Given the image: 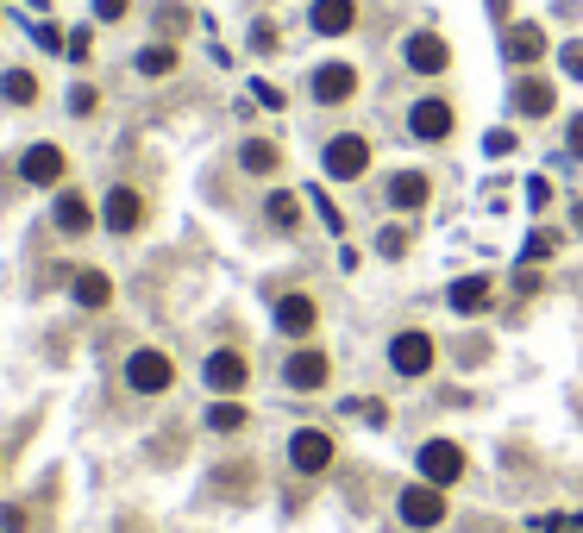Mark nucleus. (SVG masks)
I'll list each match as a JSON object with an SVG mask.
<instances>
[{"label": "nucleus", "instance_id": "f257e3e1", "mask_svg": "<svg viewBox=\"0 0 583 533\" xmlns=\"http://www.w3.org/2000/svg\"><path fill=\"white\" fill-rule=\"evenodd\" d=\"M320 164L333 182H358L370 170V138L364 132H339V138H326V151H320Z\"/></svg>", "mask_w": 583, "mask_h": 533}, {"label": "nucleus", "instance_id": "f03ea898", "mask_svg": "<svg viewBox=\"0 0 583 533\" xmlns=\"http://www.w3.org/2000/svg\"><path fill=\"white\" fill-rule=\"evenodd\" d=\"M414 465H421V483L446 490V483H458V477H464V452L452 446V439H427V446L414 452Z\"/></svg>", "mask_w": 583, "mask_h": 533}, {"label": "nucleus", "instance_id": "7ed1b4c3", "mask_svg": "<svg viewBox=\"0 0 583 533\" xmlns=\"http://www.w3.org/2000/svg\"><path fill=\"white\" fill-rule=\"evenodd\" d=\"M126 383L138 389V396H163V389L176 383V364L163 358V352H132L126 358Z\"/></svg>", "mask_w": 583, "mask_h": 533}, {"label": "nucleus", "instance_id": "20e7f679", "mask_svg": "<svg viewBox=\"0 0 583 533\" xmlns=\"http://www.w3.org/2000/svg\"><path fill=\"white\" fill-rule=\"evenodd\" d=\"M389 370L395 377H427L433 370V339L427 333H395L389 339Z\"/></svg>", "mask_w": 583, "mask_h": 533}, {"label": "nucleus", "instance_id": "39448f33", "mask_svg": "<svg viewBox=\"0 0 583 533\" xmlns=\"http://www.w3.org/2000/svg\"><path fill=\"white\" fill-rule=\"evenodd\" d=\"M289 465H295L301 477H320L326 465H333V439H326L320 427H301V433L289 439Z\"/></svg>", "mask_w": 583, "mask_h": 533}, {"label": "nucleus", "instance_id": "423d86ee", "mask_svg": "<svg viewBox=\"0 0 583 533\" xmlns=\"http://www.w3.org/2000/svg\"><path fill=\"white\" fill-rule=\"evenodd\" d=\"M402 57H408V69H421V76H446V69H452V44L439 32H414L402 44Z\"/></svg>", "mask_w": 583, "mask_h": 533}, {"label": "nucleus", "instance_id": "0eeeda50", "mask_svg": "<svg viewBox=\"0 0 583 533\" xmlns=\"http://www.w3.org/2000/svg\"><path fill=\"white\" fill-rule=\"evenodd\" d=\"M402 521L408 527H439L446 521V496H439L433 483H408L402 490Z\"/></svg>", "mask_w": 583, "mask_h": 533}, {"label": "nucleus", "instance_id": "6e6552de", "mask_svg": "<svg viewBox=\"0 0 583 533\" xmlns=\"http://www.w3.org/2000/svg\"><path fill=\"white\" fill-rule=\"evenodd\" d=\"M308 88H314V101L339 107V101H352V95H358V69H352V63H320Z\"/></svg>", "mask_w": 583, "mask_h": 533}, {"label": "nucleus", "instance_id": "1a4fd4ad", "mask_svg": "<svg viewBox=\"0 0 583 533\" xmlns=\"http://www.w3.org/2000/svg\"><path fill=\"white\" fill-rule=\"evenodd\" d=\"M308 26L320 38H345V32L358 26V0H314V7H308Z\"/></svg>", "mask_w": 583, "mask_h": 533}, {"label": "nucleus", "instance_id": "9d476101", "mask_svg": "<svg viewBox=\"0 0 583 533\" xmlns=\"http://www.w3.org/2000/svg\"><path fill=\"white\" fill-rule=\"evenodd\" d=\"M201 377H207V389H220V396H239L245 377H251V364L239 352H214V358L201 364Z\"/></svg>", "mask_w": 583, "mask_h": 533}, {"label": "nucleus", "instance_id": "9b49d317", "mask_svg": "<svg viewBox=\"0 0 583 533\" xmlns=\"http://www.w3.org/2000/svg\"><path fill=\"white\" fill-rule=\"evenodd\" d=\"M63 151L57 145H32L26 157H19V176H26V182H38V189H57V182H63Z\"/></svg>", "mask_w": 583, "mask_h": 533}, {"label": "nucleus", "instance_id": "f8f14e48", "mask_svg": "<svg viewBox=\"0 0 583 533\" xmlns=\"http://www.w3.org/2000/svg\"><path fill=\"white\" fill-rule=\"evenodd\" d=\"M427 195H433V182L421 170H395L389 176V207H395V214H421Z\"/></svg>", "mask_w": 583, "mask_h": 533}, {"label": "nucleus", "instance_id": "ddd939ff", "mask_svg": "<svg viewBox=\"0 0 583 533\" xmlns=\"http://www.w3.org/2000/svg\"><path fill=\"white\" fill-rule=\"evenodd\" d=\"M276 327H283L289 339H308L320 327V308H314V295H283L276 301Z\"/></svg>", "mask_w": 583, "mask_h": 533}, {"label": "nucleus", "instance_id": "4468645a", "mask_svg": "<svg viewBox=\"0 0 583 533\" xmlns=\"http://www.w3.org/2000/svg\"><path fill=\"white\" fill-rule=\"evenodd\" d=\"M552 107H558V88L546 76H521L515 82V113H521V120H546Z\"/></svg>", "mask_w": 583, "mask_h": 533}, {"label": "nucleus", "instance_id": "2eb2a0df", "mask_svg": "<svg viewBox=\"0 0 583 533\" xmlns=\"http://www.w3.org/2000/svg\"><path fill=\"white\" fill-rule=\"evenodd\" d=\"M101 220L107 233H138V220H145V201H138V189H113L101 201Z\"/></svg>", "mask_w": 583, "mask_h": 533}, {"label": "nucleus", "instance_id": "dca6fc26", "mask_svg": "<svg viewBox=\"0 0 583 533\" xmlns=\"http://www.w3.org/2000/svg\"><path fill=\"white\" fill-rule=\"evenodd\" d=\"M408 132H414V138H427V145L452 138V107H446V101H414V113H408Z\"/></svg>", "mask_w": 583, "mask_h": 533}, {"label": "nucleus", "instance_id": "f3484780", "mask_svg": "<svg viewBox=\"0 0 583 533\" xmlns=\"http://www.w3.org/2000/svg\"><path fill=\"white\" fill-rule=\"evenodd\" d=\"M326 377H333V364H326L320 352H295V358L283 364V383H289V389H326Z\"/></svg>", "mask_w": 583, "mask_h": 533}, {"label": "nucleus", "instance_id": "a211bd4d", "mask_svg": "<svg viewBox=\"0 0 583 533\" xmlns=\"http://www.w3.org/2000/svg\"><path fill=\"white\" fill-rule=\"evenodd\" d=\"M88 226H95V207H88V195H76V189H63L57 195V233H88Z\"/></svg>", "mask_w": 583, "mask_h": 533}, {"label": "nucleus", "instance_id": "6ab92c4d", "mask_svg": "<svg viewBox=\"0 0 583 533\" xmlns=\"http://www.w3.org/2000/svg\"><path fill=\"white\" fill-rule=\"evenodd\" d=\"M69 295H76L82 308L95 314V308H107V301H113V283H107L101 270H76V276H69Z\"/></svg>", "mask_w": 583, "mask_h": 533}, {"label": "nucleus", "instance_id": "aec40b11", "mask_svg": "<svg viewBox=\"0 0 583 533\" xmlns=\"http://www.w3.org/2000/svg\"><path fill=\"white\" fill-rule=\"evenodd\" d=\"M508 57H515V63H540L546 57V32L540 26H515V32H508Z\"/></svg>", "mask_w": 583, "mask_h": 533}, {"label": "nucleus", "instance_id": "412c9836", "mask_svg": "<svg viewBox=\"0 0 583 533\" xmlns=\"http://www.w3.org/2000/svg\"><path fill=\"white\" fill-rule=\"evenodd\" d=\"M452 308L458 314H483L489 308V283H483V276H458V283H452Z\"/></svg>", "mask_w": 583, "mask_h": 533}, {"label": "nucleus", "instance_id": "4be33fe9", "mask_svg": "<svg viewBox=\"0 0 583 533\" xmlns=\"http://www.w3.org/2000/svg\"><path fill=\"white\" fill-rule=\"evenodd\" d=\"M0 95H7L13 107H32L38 101V76L32 69H7V76H0Z\"/></svg>", "mask_w": 583, "mask_h": 533}, {"label": "nucleus", "instance_id": "5701e85b", "mask_svg": "<svg viewBox=\"0 0 583 533\" xmlns=\"http://www.w3.org/2000/svg\"><path fill=\"white\" fill-rule=\"evenodd\" d=\"M239 164H245L251 176H270L276 164H283V157H276V145H270V138H245V151H239Z\"/></svg>", "mask_w": 583, "mask_h": 533}, {"label": "nucleus", "instance_id": "b1692460", "mask_svg": "<svg viewBox=\"0 0 583 533\" xmlns=\"http://www.w3.org/2000/svg\"><path fill=\"white\" fill-rule=\"evenodd\" d=\"M207 427H214V433H239V427H245V402L220 396L214 408H207Z\"/></svg>", "mask_w": 583, "mask_h": 533}, {"label": "nucleus", "instance_id": "393cba45", "mask_svg": "<svg viewBox=\"0 0 583 533\" xmlns=\"http://www.w3.org/2000/svg\"><path fill=\"white\" fill-rule=\"evenodd\" d=\"M170 69H176L170 44H145V51H138V76H170Z\"/></svg>", "mask_w": 583, "mask_h": 533}, {"label": "nucleus", "instance_id": "a878e982", "mask_svg": "<svg viewBox=\"0 0 583 533\" xmlns=\"http://www.w3.org/2000/svg\"><path fill=\"white\" fill-rule=\"evenodd\" d=\"M264 214H270V226H283V233H289V226L301 220V201H295V195H283V189H276V195L264 201Z\"/></svg>", "mask_w": 583, "mask_h": 533}, {"label": "nucleus", "instance_id": "bb28decb", "mask_svg": "<svg viewBox=\"0 0 583 533\" xmlns=\"http://www.w3.org/2000/svg\"><path fill=\"white\" fill-rule=\"evenodd\" d=\"M345 414H352V421H370V427H383V421H389V408H383V402H345Z\"/></svg>", "mask_w": 583, "mask_h": 533}, {"label": "nucleus", "instance_id": "cd10ccee", "mask_svg": "<svg viewBox=\"0 0 583 533\" xmlns=\"http://www.w3.org/2000/svg\"><path fill=\"white\" fill-rule=\"evenodd\" d=\"M32 38L44 44V51H63V44H69V38H63L57 26H51V19H32Z\"/></svg>", "mask_w": 583, "mask_h": 533}, {"label": "nucleus", "instance_id": "c85d7f7f", "mask_svg": "<svg viewBox=\"0 0 583 533\" xmlns=\"http://www.w3.org/2000/svg\"><path fill=\"white\" fill-rule=\"evenodd\" d=\"M377 251H383V258H402V251H408V233H402V226H383Z\"/></svg>", "mask_w": 583, "mask_h": 533}, {"label": "nucleus", "instance_id": "c756f323", "mask_svg": "<svg viewBox=\"0 0 583 533\" xmlns=\"http://www.w3.org/2000/svg\"><path fill=\"white\" fill-rule=\"evenodd\" d=\"M95 88H88V82H76V88H69V113H95Z\"/></svg>", "mask_w": 583, "mask_h": 533}, {"label": "nucleus", "instance_id": "7c9ffc66", "mask_svg": "<svg viewBox=\"0 0 583 533\" xmlns=\"http://www.w3.org/2000/svg\"><path fill=\"white\" fill-rule=\"evenodd\" d=\"M314 214H320L326 226H333V233H345V214H339V207H333V201H326L320 189H314Z\"/></svg>", "mask_w": 583, "mask_h": 533}, {"label": "nucleus", "instance_id": "2f4dec72", "mask_svg": "<svg viewBox=\"0 0 583 533\" xmlns=\"http://www.w3.org/2000/svg\"><path fill=\"white\" fill-rule=\"evenodd\" d=\"M552 251H558L552 233H533V239H527V264H533V258H552Z\"/></svg>", "mask_w": 583, "mask_h": 533}, {"label": "nucleus", "instance_id": "473e14b6", "mask_svg": "<svg viewBox=\"0 0 583 533\" xmlns=\"http://www.w3.org/2000/svg\"><path fill=\"white\" fill-rule=\"evenodd\" d=\"M483 151H489V157H508V151H515V132H489Z\"/></svg>", "mask_w": 583, "mask_h": 533}, {"label": "nucleus", "instance_id": "72a5a7b5", "mask_svg": "<svg viewBox=\"0 0 583 533\" xmlns=\"http://www.w3.org/2000/svg\"><path fill=\"white\" fill-rule=\"evenodd\" d=\"M565 76H577V82H583V38H571V44H565Z\"/></svg>", "mask_w": 583, "mask_h": 533}, {"label": "nucleus", "instance_id": "f704fd0d", "mask_svg": "<svg viewBox=\"0 0 583 533\" xmlns=\"http://www.w3.org/2000/svg\"><path fill=\"white\" fill-rule=\"evenodd\" d=\"M126 7H132V0H95V19L113 26V19H126Z\"/></svg>", "mask_w": 583, "mask_h": 533}, {"label": "nucleus", "instance_id": "c9c22d12", "mask_svg": "<svg viewBox=\"0 0 583 533\" xmlns=\"http://www.w3.org/2000/svg\"><path fill=\"white\" fill-rule=\"evenodd\" d=\"M527 201H533V207H546V201H552V182H546V176H533V182H527Z\"/></svg>", "mask_w": 583, "mask_h": 533}, {"label": "nucleus", "instance_id": "e433bc0d", "mask_svg": "<svg viewBox=\"0 0 583 533\" xmlns=\"http://www.w3.org/2000/svg\"><path fill=\"white\" fill-rule=\"evenodd\" d=\"M251 44H258V51H276V26H264V19H258V26H251Z\"/></svg>", "mask_w": 583, "mask_h": 533}, {"label": "nucleus", "instance_id": "4c0bfd02", "mask_svg": "<svg viewBox=\"0 0 583 533\" xmlns=\"http://www.w3.org/2000/svg\"><path fill=\"white\" fill-rule=\"evenodd\" d=\"M0 527H7V533H26V508H0Z\"/></svg>", "mask_w": 583, "mask_h": 533}, {"label": "nucleus", "instance_id": "58836bf2", "mask_svg": "<svg viewBox=\"0 0 583 533\" xmlns=\"http://www.w3.org/2000/svg\"><path fill=\"white\" fill-rule=\"evenodd\" d=\"M63 51H69V57H76V63H82L88 51H95V38H88V32H76V38H69V44H63Z\"/></svg>", "mask_w": 583, "mask_h": 533}, {"label": "nucleus", "instance_id": "ea45409f", "mask_svg": "<svg viewBox=\"0 0 583 533\" xmlns=\"http://www.w3.org/2000/svg\"><path fill=\"white\" fill-rule=\"evenodd\" d=\"M565 145H571V157H583V113L571 120V138H565Z\"/></svg>", "mask_w": 583, "mask_h": 533}, {"label": "nucleus", "instance_id": "a19ab883", "mask_svg": "<svg viewBox=\"0 0 583 533\" xmlns=\"http://www.w3.org/2000/svg\"><path fill=\"white\" fill-rule=\"evenodd\" d=\"M571 220H577V233H583V201H577V207H571Z\"/></svg>", "mask_w": 583, "mask_h": 533}, {"label": "nucleus", "instance_id": "79ce46f5", "mask_svg": "<svg viewBox=\"0 0 583 533\" xmlns=\"http://www.w3.org/2000/svg\"><path fill=\"white\" fill-rule=\"evenodd\" d=\"M32 7H38V13H44V0H32Z\"/></svg>", "mask_w": 583, "mask_h": 533}]
</instances>
